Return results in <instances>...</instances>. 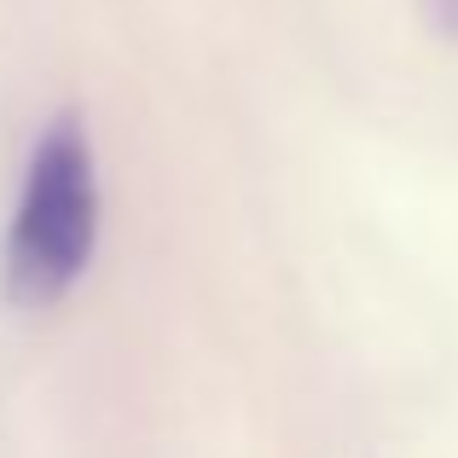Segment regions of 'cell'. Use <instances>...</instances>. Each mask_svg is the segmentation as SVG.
<instances>
[{"label": "cell", "instance_id": "2", "mask_svg": "<svg viewBox=\"0 0 458 458\" xmlns=\"http://www.w3.org/2000/svg\"><path fill=\"white\" fill-rule=\"evenodd\" d=\"M429 12H436V23L458 41V0H429Z\"/></svg>", "mask_w": 458, "mask_h": 458}, {"label": "cell", "instance_id": "1", "mask_svg": "<svg viewBox=\"0 0 458 458\" xmlns=\"http://www.w3.org/2000/svg\"><path fill=\"white\" fill-rule=\"evenodd\" d=\"M99 244V174L76 116L41 134L6 233V296L18 308H53L88 273Z\"/></svg>", "mask_w": 458, "mask_h": 458}]
</instances>
